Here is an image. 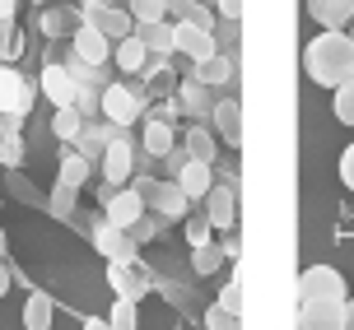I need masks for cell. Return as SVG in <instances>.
<instances>
[{
  "label": "cell",
  "instance_id": "obj_23",
  "mask_svg": "<svg viewBox=\"0 0 354 330\" xmlns=\"http://www.w3.org/2000/svg\"><path fill=\"white\" fill-rule=\"evenodd\" d=\"M308 14L322 28H350L354 19V0H308Z\"/></svg>",
  "mask_w": 354,
  "mask_h": 330
},
{
  "label": "cell",
  "instance_id": "obj_9",
  "mask_svg": "<svg viewBox=\"0 0 354 330\" xmlns=\"http://www.w3.org/2000/svg\"><path fill=\"white\" fill-rule=\"evenodd\" d=\"M173 33H177V56H187V61H205V56L219 52V42H214V28H201V23H187V19H173Z\"/></svg>",
  "mask_w": 354,
  "mask_h": 330
},
{
  "label": "cell",
  "instance_id": "obj_22",
  "mask_svg": "<svg viewBox=\"0 0 354 330\" xmlns=\"http://www.w3.org/2000/svg\"><path fill=\"white\" fill-rule=\"evenodd\" d=\"M112 61H117V70H126V75H140L145 66H149V47H145L140 33L122 37V42H112Z\"/></svg>",
  "mask_w": 354,
  "mask_h": 330
},
{
  "label": "cell",
  "instance_id": "obj_32",
  "mask_svg": "<svg viewBox=\"0 0 354 330\" xmlns=\"http://www.w3.org/2000/svg\"><path fill=\"white\" fill-rule=\"evenodd\" d=\"M182 228H187V246H201V242H210V237H214V224H210L205 209H201V214H187Z\"/></svg>",
  "mask_w": 354,
  "mask_h": 330
},
{
  "label": "cell",
  "instance_id": "obj_16",
  "mask_svg": "<svg viewBox=\"0 0 354 330\" xmlns=\"http://www.w3.org/2000/svg\"><path fill=\"white\" fill-rule=\"evenodd\" d=\"M140 149L145 154H154V158H168L177 149V130H173V117H149L145 122V130H140Z\"/></svg>",
  "mask_w": 354,
  "mask_h": 330
},
{
  "label": "cell",
  "instance_id": "obj_1",
  "mask_svg": "<svg viewBox=\"0 0 354 330\" xmlns=\"http://www.w3.org/2000/svg\"><path fill=\"white\" fill-rule=\"evenodd\" d=\"M303 70L308 79L322 88H336L354 75V37L350 28H322L308 47H303Z\"/></svg>",
  "mask_w": 354,
  "mask_h": 330
},
{
  "label": "cell",
  "instance_id": "obj_2",
  "mask_svg": "<svg viewBox=\"0 0 354 330\" xmlns=\"http://www.w3.org/2000/svg\"><path fill=\"white\" fill-rule=\"evenodd\" d=\"M131 186H136V191L145 195V205L154 209L163 224H182V219L192 214V205H196V200H192L187 191H182V186H177L173 177H168V182H154V177H136Z\"/></svg>",
  "mask_w": 354,
  "mask_h": 330
},
{
  "label": "cell",
  "instance_id": "obj_44",
  "mask_svg": "<svg viewBox=\"0 0 354 330\" xmlns=\"http://www.w3.org/2000/svg\"><path fill=\"white\" fill-rule=\"evenodd\" d=\"M10 284H15V270H10V265H5V261H0V298H5V293H10Z\"/></svg>",
  "mask_w": 354,
  "mask_h": 330
},
{
  "label": "cell",
  "instance_id": "obj_33",
  "mask_svg": "<svg viewBox=\"0 0 354 330\" xmlns=\"http://www.w3.org/2000/svg\"><path fill=\"white\" fill-rule=\"evenodd\" d=\"M5 186H10V195H15V200H24V205H37V186H33L24 173H19V168H5Z\"/></svg>",
  "mask_w": 354,
  "mask_h": 330
},
{
  "label": "cell",
  "instance_id": "obj_10",
  "mask_svg": "<svg viewBox=\"0 0 354 330\" xmlns=\"http://www.w3.org/2000/svg\"><path fill=\"white\" fill-rule=\"evenodd\" d=\"M0 112L10 117V122H19V117H28L33 112V88L24 84V75L19 70H0Z\"/></svg>",
  "mask_w": 354,
  "mask_h": 330
},
{
  "label": "cell",
  "instance_id": "obj_4",
  "mask_svg": "<svg viewBox=\"0 0 354 330\" xmlns=\"http://www.w3.org/2000/svg\"><path fill=\"white\" fill-rule=\"evenodd\" d=\"M303 330H345V298H299Z\"/></svg>",
  "mask_w": 354,
  "mask_h": 330
},
{
  "label": "cell",
  "instance_id": "obj_5",
  "mask_svg": "<svg viewBox=\"0 0 354 330\" xmlns=\"http://www.w3.org/2000/svg\"><path fill=\"white\" fill-rule=\"evenodd\" d=\"M93 246H98L103 261H136L140 256V242L131 237V228L112 224V219H103V224L93 228Z\"/></svg>",
  "mask_w": 354,
  "mask_h": 330
},
{
  "label": "cell",
  "instance_id": "obj_17",
  "mask_svg": "<svg viewBox=\"0 0 354 330\" xmlns=\"http://www.w3.org/2000/svg\"><path fill=\"white\" fill-rule=\"evenodd\" d=\"M177 112H187V117H192V122H201V117H210L214 112V103H210V84H205V79H182V84H177Z\"/></svg>",
  "mask_w": 354,
  "mask_h": 330
},
{
  "label": "cell",
  "instance_id": "obj_26",
  "mask_svg": "<svg viewBox=\"0 0 354 330\" xmlns=\"http://www.w3.org/2000/svg\"><path fill=\"white\" fill-rule=\"evenodd\" d=\"M182 144H187V154H192V158H205V163H214V154H219V139H214V130H210V126H201V122L187 126Z\"/></svg>",
  "mask_w": 354,
  "mask_h": 330
},
{
  "label": "cell",
  "instance_id": "obj_12",
  "mask_svg": "<svg viewBox=\"0 0 354 330\" xmlns=\"http://www.w3.org/2000/svg\"><path fill=\"white\" fill-rule=\"evenodd\" d=\"M299 298H345V275L336 265H308L299 275Z\"/></svg>",
  "mask_w": 354,
  "mask_h": 330
},
{
  "label": "cell",
  "instance_id": "obj_31",
  "mask_svg": "<svg viewBox=\"0 0 354 330\" xmlns=\"http://www.w3.org/2000/svg\"><path fill=\"white\" fill-rule=\"evenodd\" d=\"M75 200H80V191H75V186H66V182H56L52 195H47V209H52L56 219H71V214H75Z\"/></svg>",
  "mask_w": 354,
  "mask_h": 330
},
{
  "label": "cell",
  "instance_id": "obj_51",
  "mask_svg": "<svg viewBox=\"0 0 354 330\" xmlns=\"http://www.w3.org/2000/svg\"><path fill=\"white\" fill-rule=\"evenodd\" d=\"M350 37H354V19H350Z\"/></svg>",
  "mask_w": 354,
  "mask_h": 330
},
{
  "label": "cell",
  "instance_id": "obj_20",
  "mask_svg": "<svg viewBox=\"0 0 354 330\" xmlns=\"http://www.w3.org/2000/svg\"><path fill=\"white\" fill-rule=\"evenodd\" d=\"M192 75H196V79H205L210 88L233 84V75H238V52H214V56H205V61H196Z\"/></svg>",
  "mask_w": 354,
  "mask_h": 330
},
{
  "label": "cell",
  "instance_id": "obj_19",
  "mask_svg": "<svg viewBox=\"0 0 354 330\" xmlns=\"http://www.w3.org/2000/svg\"><path fill=\"white\" fill-rule=\"evenodd\" d=\"M210 122H214V135H224L229 149L243 144V107H238V98H219L214 112H210Z\"/></svg>",
  "mask_w": 354,
  "mask_h": 330
},
{
  "label": "cell",
  "instance_id": "obj_15",
  "mask_svg": "<svg viewBox=\"0 0 354 330\" xmlns=\"http://www.w3.org/2000/svg\"><path fill=\"white\" fill-rule=\"evenodd\" d=\"M71 52L80 56V61L107 66V61H112V37H107V33H98L93 23H80V28H75V37H71Z\"/></svg>",
  "mask_w": 354,
  "mask_h": 330
},
{
  "label": "cell",
  "instance_id": "obj_48",
  "mask_svg": "<svg viewBox=\"0 0 354 330\" xmlns=\"http://www.w3.org/2000/svg\"><path fill=\"white\" fill-rule=\"evenodd\" d=\"M10 14H15V0H0V19L10 23Z\"/></svg>",
  "mask_w": 354,
  "mask_h": 330
},
{
  "label": "cell",
  "instance_id": "obj_3",
  "mask_svg": "<svg viewBox=\"0 0 354 330\" xmlns=\"http://www.w3.org/2000/svg\"><path fill=\"white\" fill-rule=\"evenodd\" d=\"M84 23H93V28L107 33L112 42H122V37L136 33V14L122 10L117 0H93V5H84Z\"/></svg>",
  "mask_w": 354,
  "mask_h": 330
},
{
  "label": "cell",
  "instance_id": "obj_8",
  "mask_svg": "<svg viewBox=\"0 0 354 330\" xmlns=\"http://www.w3.org/2000/svg\"><path fill=\"white\" fill-rule=\"evenodd\" d=\"M145 209H149V205H145V195L136 191V186H103V219L131 228Z\"/></svg>",
  "mask_w": 354,
  "mask_h": 330
},
{
  "label": "cell",
  "instance_id": "obj_29",
  "mask_svg": "<svg viewBox=\"0 0 354 330\" xmlns=\"http://www.w3.org/2000/svg\"><path fill=\"white\" fill-rule=\"evenodd\" d=\"M56 182H66V186H75V191H80V186L88 182V158H84V154H66V158H61V173H56Z\"/></svg>",
  "mask_w": 354,
  "mask_h": 330
},
{
  "label": "cell",
  "instance_id": "obj_45",
  "mask_svg": "<svg viewBox=\"0 0 354 330\" xmlns=\"http://www.w3.org/2000/svg\"><path fill=\"white\" fill-rule=\"evenodd\" d=\"M224 251H229V261H238V256H243V246H238V237H233V233H224Z\"/></svg>",
  "mask_w": 354,
  "mask_h": 330
},
{
  "label": "cell",
  "instance_id": "obj_42",
  "mask_svg": "<svg viewBox=\"0 0 354 330\" xmlns=\"http://www.w3.org/2000/svg\"><path fill=\"white\" fill-rule=\"evenodd\" d=\"M219 19H243V0H214Z\"/></svg>",
  "mask_w": 354,
  "mask_h": 330
},
{
  "label": "cell",
  "instance_id": "obj_24",
  "mask_svg": "<svg viewBox=\"0 0 354 330\" xmlns=\"http://www.w3.org/2000/svg\"><path fill=\"white\" fill-rule=\"evenodd\" d=\"M52 316H56L52 298L42 293V289H28V298H24V326H28V330H47V326H52Z\"/></svg>",
  "mask_w": 354,
  "mask_h": 330
},
{
  "label": "cell",
  "instance_id": "obj_37",
  "mask_svg": "<svg viewBox=\"0 0 354 330\" xmlns=\"http://www.w3.org/2000/svg\"><path fill=\"white\" fill-rule=\"evenodd\" d=\"M126 10L136 14V23H154V19H168V5H163V0H131Z\"/></svg>",
  "mask_w": 354,
  "mask_h": 330
},
{
  "label": "cell",
  "instance_id": "obj_52",
  "mask_svg": "<svg viewBox=\"0 0 354 330\" xmlns=\"http://www.w3.org/2000/svg\"><path fill=\"white\" fill-rule=\"evenodd\" d=\"M33 5H47V0H33Z\"/></svg>",
  "mask_w": 354,
  "mask_h": 330
},
{
  "label": "cell",
  "instance_id": "obj_28",
  "mask_svg": "<svg viewBox=\"0 0 354 330\" xmlns=\"http://www.w3.org/2000/svg\"><path fill=\"white\" fill-rule=\"evenodd\" d=\"M80 130H84V112H80V107H56L52 135L66 139V144H75V139H80Z\"/></svg>",
  "mask_w": 354,
  "mask_h": 330
},
{
  "label": "cell",
  "instance_id": "obj_7",
  "mask_svg": "<svg viewBox=\"0 0 354 330\" xmlns=\"http://www.w3.org/2000/svg\"><path fill=\"white\" fill-rule=\"evenodd\" d=\"M107 284H112V293L136 298V302L154 289V279H149V270L140 265V256H136V261H107Z\"/></svg>",
  "mask_w": 354,
  "mask_h": 330
},
{
  "label": "cell",
  "instance_id": "obj_25",
  "mask_svg": "<svg viewBox=\"0 0 354 330\" xmlns=\"http://www.w3.org/2000/svg\"><path fill=\"white\" fill-rule=\"evenodd\" d=\"M84 23V10H47L37 19V28L47 37H75V28Z\"/></svg>",
  "mask_w": 354,
  "mask_h": 330
},
{
  "label": "cell",
  "instance_id": "obj_27",
  "mask_svg": "<svg viewBox=\"0 0 354 330\" xmlns=\"http://www.w3.org/2000/svg\"><path fill=\"white\" fill-rule=\"evenodd\" d=\"M224 261H229V251H224V242H201L192 246V270L196 275H214V270H224Z\"/></svg>",
  "mask_w": 354,
  "mask_h": 330
},
{
  "label": "cell",
  "instance_id": "obj_34",
  "mask_svg": "<svg viewBox=\"0 0 354 330\" xmlns=\"http://www.w3.org/2000/svg\"><path fill=\"white\" fill-rule=\"evenodd\" d=\"M107 321H112V330H131V326H140V321H136V298H122V293H117V302H112Z\"/></svg>",
  "mask_w": 354,
  "mask_h": 330
},
{
  "label": "cell",
  "instance_id": "obj_46",
  "mask_svg": "<svg viewBox=\"0 0 354 330\" xmlns=\"http://www.w3.org/2000/svg\"><path fill=\"white\" fill-rule=\"evenodd\" d=\"M84 326H88V330H107L112 321H107V316H84Z\"/></svg>",
  "mask_w": 354,
  "mask_h": 330
},
{
  "label": "cell",
  "instance_id": "obj_50",
  "mask_svg": "<svg viewBox=\"0 0 354 330\" xmlns=\"http://www.w3.org/2000/svg\"><path fill=\"white\" fill-rule=\"evenodd\" d=\"M5 130H10V117H5V112H0V135H5Z\"/></svg>",
  "mask_w": 354,
  "mask_h": 330
},
{
  "label": "cell",
  "instance_id": "obj_14",
  "mask_svg": "<svg viewBox=\"0 0 354 330\" xmlns=\"http://www.w3.org/2000/svg\"><path fill=\"white\" fill-rule=\"evenodd\" d=\"M205 214H210L214 233H233V224H238V191H233L229 182H224V186L214 182L210 186V195H205Z\"/></svg>",
  "mask_w": 354,
  "mask_h": 330
},
{
  "label": "cell",
  "instance_id": "obj_6",
  "mask_svg": "<svg viewBox=\"0 0 354 330\" xmlns=\"http://www.w3.org/2000/svg\"><path fill=\"white\" fill-rule=\"evenodd\" d=\"M131 177H136V144L122 130V135L107 139V149H103V182L107 186H126Z\"/></svg>",
  "mask_w": 354,
  "mask_h": 330
},
{
  "label": "cell",
  "instance_id": "obj_30",
  "mask_svg": "<svg viewBox=\"0 0 354 330\" xmlns=\"http://www.w3.org/2000/svg\"><path fill=\"white\" fill-rule=\"evenodd\" d=\"M331 93H336V98H331V112H336V122H340V126H354V75L345 79V84H336Z\"/></svg>",
  "mask_w": 354,
  "mask_h": 330
},
{
  "label": "cell",
  "instance_id": "obj_36",
  "mask_svg": "<svg viewBox=\"0 0 354 330\" xmlns=\"http://www.w3.org/2000/svg\"><path fill=\"white\" fill-rule=\"evenodd\" d=\"M0 163L5 168H24V139H19V130H5L0 135Z\"/></svg>",
  "mask_w": 354,
  "mask_h": 330
},
{
  "label": "cell",
  "instance_id": "obj_39",
  "mask_svg": "<svg viewBox=\"0 0 354 330\" xmlns=\"http://www.w3.org/2000/svg\"><path fill=\"white\" fill-rule=\"evenodd\" d=\"M182 19H187V23H201V28H214V23H219V10H210V5H201V0H196Z\"/></svg>",
  "mask_w": 354,
  "mask_h": 330
},
{
  "label": "cell",
  "instance_id": "obj_40",
  "mask_svg": "<svg viewBox=\"0 0 354 330\" xmlns=\"http://www.w3.org/2000/svg\"><path fill=\"white\" fill-rule=\"evenodd\" d=\"M340 186L354 195V139L345 144V154H340Z\"/></svg>",
  "mask_w": 354,
  "mask_h": 330
},
{
  "label": "cell",
  "instance_id": "obj_47",
  "mask_svg": "<svg viewBox=\"0 0 354 330\" xmlns=\"http://www.w3.org/2000/svg\"><path fill=\"white\" fill-rule=\"evenodd\" d=\"M345 330H354V298H345Z\"/></svg>",
  "mask_w": 354,
  "mask_h": 330
},
{
  "label": "cell",
  "instance_id": "obj_35",
  "mask_svg": "<svg viewBox=\"0 0 354 330\" xmlns=\"http://www.w3.org/2000/svg\"><path fill=\"white\" fill-rule=\"evenodd\" d=\"M205 326H210V330H238V326H243V312H233V307H224V302H214L210 312H205Z\"/></svg>",
  "mask_w": 354,
  "mask_h": 330
},
{
  "label": "cell",
  "instance_id": "obj_18",
  "mask_svg": "<svg viewBox=\"0 0 354 330\" xmlns=\"http://www.w3.org/2000/svg\"><path fill=\"white\" fill-rule=\"evenodd\" d=\"M210 168H214V163H205V158H187V163L177 168L173 182L192 195V200H205V195H210V186H214V173H210Z\"/></svg>",
  "mask_w": 354,
  "mask_h": 330
},
{
  "label": "cell",
  "instance_id": "obj_11",
  "mask_svg": "<svg viewBox=\"0 0 354 330\" xmlns=\"http://www.w3.org/2000/svg\"><path fill=\"white\" fill-rule=\"evenodd\" d=\"M140 112H145V98L136 93V88H126V84H107L103 88V117L107 122L131 126V122H140Z\"/></svg>",
  "mask_w": 354,
  "mask_h": 330
},
{
  "label": "cell",
  "instance_id": "obj_13",
  "mask_svg": "<svg viewBox=\"0 0 354 330\" xmlns=\"http://www.w3.org/2000/svg\"><path fill=\"white\" fill-rule=\"evenodd\" d=\"M75 93H80V84H75V75L66 61H47L42 66V98H52V107H75Z\"/></svg>",
  "mask_w": 354,
  "mask_h": 330
},
{
  "label": "cell",
  "instance_id": "obj_38",
  "mask_svg": "<svg viewBox=\"0 0 354 330\" xmlns=\"http://www.w3.org/2000/svg\"><path fill=\"white\" fill-rule=\"evenodd\" d=\"M214 42H219V52H238V19H219L214 23Z\"/></svg>",
  "mask_w": 354,
  "mask_h": 330
},
{
  "label": "cell",
  "instance_id": "obj_21",
  "mask_svg": "<svg viewBox=\"0 0 354 330\" xmlns=\"http://www.w3.org/2000/svg\"><path fill=\"white\" fill-rule=\"evenodd\" d=\"M136 33L145 37V47H149V56H177V33H173V19L136 23Z\"/></svg>",
  "mask_w": 354,
  "mask_h": 330
},
{
  "label": "cell",
  "instance_id": "obj_49",
  "mask_svg": "<svg viewBox=\"0 0 354 330\" xmlns=\"http://www.w3.org/2000/svg\"><path fill=\"white\" fill-rule=\"evenodd\" d=\"M5 251H10V233L0 228V261H5Z\"/></svg>",
  "mask_w": 354,
  "mask_h": 330
},
{
  "label": "cell",
  "instance_id": "obj_43",
  "mask_svg": "<svg viewBox=\"0 0 354 330\" xmlns=\"http://www.w3.org/2000/svg\"><path fill=\"white\" fill-rule=\"evenodd\" d=\"M163 5H168V19H182V14L196 5V0H163Z\"/></svg>",
  "mask_w": 354,
  "mask_h": 330
},
{
  "label": "cell",
  "instance_id": "obj_41",
  "mask_svg": "<svg viewBox=\"0 0 354 330\" xmlns=\"http://www.w3.org/2000/svg\"><path fill=\"white\" fill-rule=\"evenodd\" d=\"M219 302H224V307H233V312H243V279L233 275L229 284H224V293H219Z\"/></svg>",
  "mask_w": 354,
  "mask_h": 330
}]
</instances>
